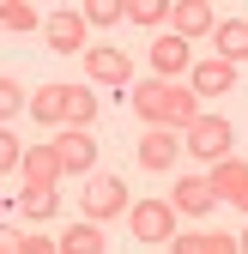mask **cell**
Returning a JSON list of instances; mask_svg holds the SVG:
<instances>
[{
    "label": "cell",
    "instance_id": "obj_11",
    "mask_svg": "<svg viewBox=\"0 0 248 254\" xmlns=\"http://www.w3.org/2000/svg\"><path fill=\"white\" fill-rule=\"evenodd\" d=\"M182 73H194V49L170 37V30H158V43H151V79H182Z\"/></svg>",
    "mask_w": 248,
    "mask_h": 254
},
{
    "label": "cell",
    "instance_id": "obj_23",
    "mask_svg": "<svg viewBox=\"0 0 248 254\" xmlns=\"http://www.w3.org/2000/svg\"><path fill=\"white\" fill-rule=\"evenodd\" d=\"M79 18L85 24H115V18H127V0H85Z\"/></svg>",
    "mask_w": 248,
    "mask_h": 254
},
{
    "label": "cell",
    "instance_id": "obj_14",
    "mask_svg": "<svg viewBox=\"0 0 248 254\" xmlns=\"http://www.w3.org/2000/svg\"><path fill=\"white\" fill-rule=\"evenodd\" d=\"M170 206H176V218H206L212 206H218V200H212V188H206V176H176V194H170Z\"/></svg>",
    "mask_w": 248,
    "mask_h": 254
},
{
    "label": "cell",
    "instance_id": "obj_19",
    "mask_svg": "<svg viewBox=\"0 0 248 254\" xmlns=\"http://www.w3.org/2000/svg\"><path fill=\"white\" fill-rule=\"evenodd\" d=\"M91 121H97V91H79V85H67V127L91 133Z\"/></svg>",
    "mask_w": 248,
    "mask_h": 254
},
{
    "label": "cell",
    "instance_id": "obj_8",
    "mask_svg": "<svg viewBox=\"0 0 248 254\" xmlns=\"http://www.w3.org/2000/svg\"><path fill=\"white\" fill-rule=\"evenodd\" d=\"M18 176H24V188H61V182H67L55 139H37V145H30V151L18 157Z\"/></svg>",
    "mask_w": 248,
    "mask_h": 254
},
{
    "label": "cell",
    "instance_id": "obj_18",
    "mask_svg": "<svg viewBox=\"0 0 248 254\" xmlns=\"http://www.w3.org/2000/svg\"><path fill=\"white\" fill-rule=\"evenodd\" d=\"M18 212L30 218V224L55 218V212H61V188H24V194H18Z\"/></svg>",
    "mask_w": 248,
    "mask_h": 254
},
{
    "label": "cell",
    "instance_id": "obj_12",
    "mask_svg": "<svg viewBox=\"0 0 248 254\" xmlns=\"http://www.w3.org/2000/svg\"><path fill=\"white\" fill-rule=\"evenodd\" d=\"M188 91L194 97H224V91H236V67L230 61H194V73H188Z\"/></svg>",
    "mask_w": 248,
    "mask_h": 254
},
{
    "label": "cell",
    "instance_id": "obj_10",
    "mask_svg": "<svg viewBox=\"0 0 248 254\" xmlns=\"http://www.w3.org/2000/svg\"><path fill=\"white\" fill-rule=\"evenodd\" d=\"M55 151H61V170H67V176H97V139H91V133L61 127V133H55Z\"/></svg>",
    "mask_w": 248,
    "mask_h": 254
},
{
    "label": "cell",
    "instance_id": "obj_3",
    "mask_svg": "<svg viewBox=\"0 0 248 254\" xmlns=\"http://www.w3.org/2000/svg\"><path fill=\"white\" fill-rule=\"evenodd\" d=\"M133 200H127V182L121 176H85V194H79V212H85V224H109V218H121Z\"/></svg>",
    "mask_w": 248,
    "mask_h": 254
},
{
    "label": "cell",
    "instance_id": "obj_6",
    "mask_svg": "<svg viewBox=\"0 0 248 254\" xmlns=\"http://www.w3.org/2000/svg\"><path fill=\"white\" fill-rule=\"evenodd\" d=\"M212 30H218V12H212V0H170V37L182 43H206Z\"/></svg>",
    "mask_w": 248,
    "mask_h": 254
},
{
    "label": "cell",
    "instance_id": "obj_1",
    "mask_svg": "<svg viewBox=\"0 0 248 254\" xmlns=\"http://www.w3.org/2000/svg\"><path fill=\"white\" fill-rule=\"evenodd\" d=\"M127 109H133L145 127H164V133H188V127L200 121V97H194L182 79H133Z\"/></svg>",
    "mask_w": 248,
    "mask_h": 254
},
{
    "label": "cell",
    "instance_id": "obj_20",
    "mask_svg": "<svg viewBox=\"0 0 248 254\" xmlns=\"http://www.w3.org/2000/svg\"><path fill=\"white\" fill-rule=\"evenodd\" d=\"M127 24H139V30H164V24H170V0H127Z\"/></svg>",
    "mask_w": 248,
    "mask_h": 254
},
{
    "label": "cell",
    "instance_id": "obj_15",
    "mask_svg": "<svg viewBox=\"0 0 248 254\" xmlns=\"http://www.w3.org/2000/svg\"><path fill=\"white\" fill-rule=\"evenodd\" d=\"M24 109H30L37 127H55V133H61V127H67V85H37Z\"/></svg>",
    "mask_w": 248,
    "mask_h": 254
},
{
    "label": "cell",
    "instance_id": "obj_7",
    "mask_svg": "<svg viewBox=\"0 0 248 254\" xmlns=\"http://www.w3.org/2000/svg\"><path fill=\"white\" fill-rule=\"evenodd\" d=\"M43 43H49L55 55H85V49H91V24L79 18V6L49 12V18H43Z\"/></svg>",
    "mask_w": 248,
    "mask_h": 254
},
{
    "label": "cell",
    "instance_id": "obj_13",
    "mask_svg": "<svg viewBox=\"0 0 248 254\" xmlns=\"http://www.w3.org/2000/svg\"><path fill=\"white\" fill-rule=\"evenodd\" d=\"M176 151H182L176 133H164V127H145V133H139V170H151V176L176 170Z\"/></svg>",
    "mask_w": 248,
    "mask_h": 254
},
{
    "label": "cell",
    "instance_id": "obj_22",
    "mask_svg": "<svg viewBox=\"0 0 248 254\" xmlns=\"http://www.w3.org/2000/svg\"><path fill=\"white\" fill-rule=\"evenodd\" d=\"M24 103H30V91H24V85H18L12 73H0V127H6V121H12V115L24 109Z\"/></svg>",
    "mask_w": 248,
    "mask_h": 254
},
{
    "label": "cell",
    "instance_id": "obj_25",
    "mask_svg": "<svg viewBox=\"0 0 248 254\" xmlns=\"http://www.w3.org/2000/svg\"><path fill=\"white\" fill-rule=\"evenodd\" d=\"M170 254H206V230H188V236H170Z\"/></svg>",
    "mask_w": 248,
    "mask_h": 254
},
{
    "label": "cell",
    "instance_id": "obj_29",
    "mask_svg": "<svg viewBox=\"0 0 248 254\" xmlns=\"http://www.w3.org/2000/svg\"><path fill=\"white\" fill-rule=\"evenodd\" d=\"M236 248H242V254H248V224H242V230H236Z\"/></svg>",
    "mask_w": 248,
    "mask_h": 254
},
{
    "label": "cell",
    "instance_id": "obj_5",
    "mask_svg": "<svg viewBox=\"0 0 248 254\" xmlns=\"http://www.w3.org/2000/svg\"><path fill=\"white\" fill-rule=\"evenodd\" d=\"M127 230H133L139 242H151V248L170 242V236H176V206H170V200H133V206H127Z\"/></svg>",
    "mask_w": 248,
    "mask_h": 254
},
{
    "label": "cell",
    "instance_id": "obj_21",
    "mask_svg": "<svg viewBox=\"0 0 248 254\" xmlns=\"http://www.w3.org/2000/svg\"><path fill=\"white\" fill-rule=\"evenodd\" d=\"M0 30L24 37V30H43V18H37V6H24V0H6V6H0Z\"/></svg>",
    "mask_w": 248,
    "mask_h": 254
},
{
    "label": "cell",
    "instance_id": "obj_9",
    "mask_svg": "<svg viewBox=\"0 0 248 254\" xmlns=\"http://www.w3.org/2000/svg\"><path fill=\"white\" fill-rule=\"evenodd\" d=\"M206 188H212V200H224V206L248 212V164H242V157L212 164V170H206Z\"/></svg>",
    "mask_w": 248,
    "mask_h": 254
},
{
    "label": "cell",
    "instance_id": "obj_24",
    "mask_svg": "<svg viewBox=\"0 0 248 254\" xmlns=\"http://www.w3.org/2000/svg\"><path fill=\"white\" fill-rule=\"evenodd\" d=\"M18 157H24L18 133H12V127H0V176H6V170H18Z\"/></svg>",
    "mask_w": 248,
    "mask_h": 254
},
{
    "label": "cell",
    "instance_id": "obj_26",
    "mask_svg": "<svg viewBox=\"0 0 248 254\" xmlns=\"http://www.w3.org/2000/svg\"><path fill=\"white\" fill-rule=\"evenodd\" d=\"M0 254H24V230L18 224H0Z\"/></svg>",
    "mask_w": 248,
    "mask_h": 254
},
{
    "label": "cell",
    "instance_id": "obj_16",
    "mask_svg": "<svg viewBox=\"0 0 248 254\" xmlns=\"http://www.w3.org/2000/svg\"><path fill=\"white\" fill-rule=\"evenodd\" d=\"M212 43H218V61L242 67V61H248V18H224L218 30H212Z\"/></svg>",
    "mask_w": 248,
    "mask_h": 254
},
{
    "label": "cell",
    "instance_id": "obj_28",
    "mask_svg": "<svg viewBox=\"0 0 248 254\" xmlns=\"http://www.w3.org/2000/svg\"><path fill=\"white\" fill-rule=\"evenodd\" d=\"M24 254H61L55 236H24Z\"/></svg>",
    "mask_w": 248,
    "mask_h": 254
},
{
    "label": "cell",
    "instance_id": "obj_17",
    "mask_svg": "<svg viewBox=\"0 0 248 254\" xmlns=\"http://www.w3.org/2000/svg\"><path fill=\"white\" fill-rule=\"evenodd\" d=\"M55 248L61 254H103L109 242H103V224H85V218H79V224H67V230L55 236Z\"/></svg>",
    "mask_w": 248,
    "mask_h": 254
},
{
    "label": "cell",
    "instance_id": "obj_27",
    "mask_svg": "<svg viewBox=\"0 0 248 254\" xmlns=\"http://www.w3.org/2000/svg\"><path fill=\"white\" fill-rule=\"evenodd\" d=\"M206 254H242L236 236H218V230H206Z\"/></svg>",
    "mask_w": 248,
    "mask_h": 254
},
{
    "label": "cell",
    "instance_id": "obj_2",
    "mask_svg": "<svg viewBox=\"0 0 248 254\" xmlns=\"http://www.w3.org/2000/svg\"><path fill=\"white\" fill-rule=\"evenodd\" d=\"M182 151L200 157V164H224V157H236V127L224 115H200L188 133H182Z\"/></svg>",
    "mask_w": 248,
    "mask_h": 254
},
{
    "label": "cell",
    "instance_id": "obj_4",
    "mask_svg": "<svg viewBox=\"0 0 248 254\" xmlns=\"http://www.w3.org/2000/svg\"><path fill=\"white\" fill-rule=\"evenodd\" d=\"M85 73L97 85H115L121 97L133 91V61H127V49H115V43H91L85 49Z\"/></svg>",
    "mask_w": 248,
    "mask_h": 254
}]
</instances>
